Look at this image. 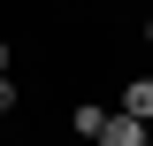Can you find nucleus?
I'll return each instance as SVG.
<instances>
[{"instance_id":"f257e3e1","label":"nucleus","mask_w":153,"mask_h":146,"mask_svg":"<svg viewBox=\"0 0 153 146\" xmlns=\"http://www.w3.org/2000/svg\"><path fill=\"white\" fill-rule=\"evenodd\" d=\"M100 146H146V123H138V115H123V108H115L107 123H100Z\"/></svg>"},{"instance_id":"f03ea898","label":"nucleus","mask_w":153,"mask_h":146,"mask_svg":"<svg viewBox=\"0 0 153 146\" xmlns=\"http://www.w3.org/2000/svg\"><path fill=\"white\" fill-rule=\"evenodd\" d=\"M123 115L153 123V77H130V85H123Z\"/></svg>"},{"instance_id":"7ed1b4c3","label":"nucleus","mask_w":153,"mask_h":146,"mask_svg":"<svg viewBox=\"0 0 153 146\" xmlns=\"http://www.w3.org/2000/svg\"><path fill=\"white\" fill-rule=\"evenodd\" d=\"M100 123H107V108H92V100H76V131H84V138H100Z\"/></svg>"},{"instance_id":"20e7f679","label":"nucleus","mask_w":153,"mask_h":146,"mask_svg":"<svg viewBox=\"0 0 153 146\" xmlns=\"http://www.w3.org/2000/svg\"><path fill=\"white\" fill-rule=\"evenodd\" d=\"M8 108H16V77H0V115H8Z\"/></svg>"},{"instance_id":"39448f33","label":"nucleus","mask_w":153,"mask_h":146,"mask_svg":"<svg viewBox=\"0 0 153 146\" xmlns=\"http://www.w3.org/2000/svg\"><path fill=\"white\" fill-rule=\"evenodd\" d=\"M0 77H8V38H0Z\"/></svg>"},{"instance_id":"423d86ee","label":"nucleus","mask_w":153,"mask_h":146,"mask_svg":"<svg viewBox=\"0 0 153 146\" xmlns=\"http://www.w3.org/2000/svg\"><path fill=\"white\" fill-rule=\"evenodd\" d=\"M146 46H153V23H146Z\"/></svg>"},{"instance_id":"0eeeda50","label":"nucleus","mask_w":153,"mask_h":146,"mask_svg":"<svg viewBox=\"0 0 153 146\" xmlns=\"http://www.w3.org/2000/svg\"><path fill=\"white\" fill-rule=\"evenodd\" d=\"M146 146H153V123H146Z\"/></svg>"}]
</instances>
